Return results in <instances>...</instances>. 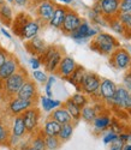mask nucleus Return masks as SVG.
<instances>
[{"mask_svg": "<svg viewBox=\"0 0 131 150\" xmlns=\"http://www.w3.org/2000/svg\"><path fill=\"white\" fill-rule=\"evenodd\" d=\"M118 19L122 22L124 28L131 31V13H118Z\"/></svg>", "mask_w": 131, "mask_h": 150, "instance_id": "nucleus-36", "label": "nucleus"}, {"mask_svg": "<svg viewBox=\"0 0 131 150\" xmlns=\"http://www.w3.org/2000/svg\"><path fill=\"white\" fill-rule=\"evenodd\" d=\"M14 10L12 7L7 4L4 3L0 5V22H1L6 27H11L12 22H14Z\"/></svg>", "mask_w": 131, "mask_h": 150, "instance_id": "nucleus-26", "label": "nucleus"}, {"mask_svg": "<svg viewBox=\"0 0 131 150\" xmlns=\"http://www.w3.org/2000/svg\"><path fill=\"white\" fill-rule=\"evenodd\" d=\"M21 62L18 60V58L15 55V54H10V57L7 58V60L4 62V64L1 65V67H0V85H1V83L7 79L10 76H12L15 72L18 71V69L21 67Z\"/></svg>", "mask_w": 131, "mask_h": 150, "instance_id": "nucleus-13", "label": "nucleus"}, {"mask_svg": "<svg viewBox=\"0 0 131 150\" xmlns=\"http://www.w3.org/2000/svg\"><path fill=\"white\" fill-rule=\"evenodd\" d=\"M102 18L115 17L119 13V0H102L100 3Z\"/></svg>", "mask_w": 131, "mask_h": 150, "instance_id": "nucleus-17", "label": "nucleus"}, {"mask_svg": "<svg viewBox=\"0 0 131 150\" xmlns=\"http://www.w3.org/2000/svg\"><path fill=\"white\" fill-rule=\"evenodd\" d=\"M129 94L130 93L124 88L123 85L117 86V90L113 95L112 105H111L110 109H124V105H125V101H126Z\"/></svg>", "mask_w": 131, "mask_h": 150, "instance_id": "nucleus-20", "label": "nucleus"}, {"mask_svg": "<svg viewBox=\"0 0 131 150\" xmlns=\"http://www.w3.org/2000/svg\"><path fill=\"white\" fill-rule=\"evenodd\" d=\"M0 47H1V46H0Z\"/></svg>", "mask_w": 131, "mask_h": 150, "instance_id": "nucleus-56", "label": "nucleus"}, {"mask_svg": "<svg viewBox=\"0 0 131 150\" xmlns=\"http://www.w3.org/2000/svg\"><path fill=\"white\" fill-rule=\"evenodd\" d=\"M10 126L6 122H3L0 125V145L1 146H9V139H10Z\"/></svg>", "mask_w": 131, "mask_h": 150, "instance_id": "nucleus-33", "label": "nucleus"}, {"mask_svg": "<svg viewBox=\"0 0 131 150\" xmlns=\"http://www.w3.org/2000/svg\"><path fill=\"white\" fill-rule=\"evenodd\" d=\"M22 150H34V149L30 148V146H27V148H24V149H22Z\"/></svg>", "mask_w": 131, "mask_h": 150, "instance_id": "nucleus-52", "label": "nucleus"}, {"mask_svg": "<svg viewBox=\"0 0 131 150\" xmlns=\"http://www.w3.org/2000/svg\"><path fill=\"white\" fill-rule=\"evenodd\" d=\"M89 29H90V24L87 22V21H82L81 23V25L78 27L72 34H70L69 36H71L72 39L76 41V42H84L85 40L89 39Z\"/></svg>", "mask_w": 131, "mask_h": 150, "instance_id": "nucleus-23", "label": "nucleus"}, {"mask_svg": "<svg viewBox=\"0 0 131 150\" xmlns=\"http://www.w3.org/2000/svg\"><path fill=\"white\" fill-rule=\"evenodd\" d=\"M117 90V84L108 79V78H101V84H100V88H99V94L101 96L102 102L107 106V108H111L112 105V98L113 95Z\"/></svg>", "mask_w": 131, "mask_h": 150, "instance_id": "nucleus-12", "label": "nucleus"}, {"mask_svg": "<svg viewBox=\"0 0 131 150\" xmlns=\"http://www.w3.org/2000/svg\"><path fill=\"white\" fill-rule=\"evenodd\" d=\"M65 55L64 49L57 45H48L45 52L38 57L41 61V65L45 67V72L48 73H56L63 57Z\"/></svg>", "mask_w": 131, "mask_h": 150, "instance_id": "nucleus-4", "label": "nucleus"}, {"mask_svg": "<svg viewBox=\"0 0 131 150\" xmlns=\"http://www.w3.org/2000/svg\"><path fill=\"white\" fill-rule=\"evenodd\" d=\"M96 34H98V30L90 27V29H89V34H88V35H89V39H90V37H94Z\"/></svg>", "mask_w": 131, "mask_h": 150, "instance_id": "nucleus-46", "label": "nucleus"}, {"mask_svg": "<svg viewBox=\"0 0 131 150\" xmlns=\"http://www.w3.org/2000/svg\"><path fill=\"white\" fill-rule=\"evenodd\" d=\"M98 112L96 109L94 108L93 105H87L85 107H83L81 109V119H83L85 122L88 124H91L94 121V119L98 117Z\"/></svg>", "mask_w": 131, "mask_h": 150, "instance_id": "nucleus-31", "label": "nucleus"}, {"mask_svg": "<svg viewBox=\"0 0 131 150\" xmlns=\"http://www.w3.org/2000/svg\"><path fill=\"white\" fill-rule=\"evenodd\" d=\"M3 122H5V121H4V118H3V114H1V113H0V125H1Z\"/></svg>", "mask_w": 131, "mask_h": 150, "instance_id": "nucleus-50", "label": "nucleus"}, {"mask_svg": "<svg viewBox=\"0 0 131 150\" xmlns=\"http://www.w3.org/2000/svg\"><path fill=\"white\" fill-rule=\"evenodd\" d=\"M60 126H61V125L58 124L57 121H54L53 119L47 118L46 121L43 122V125L41 126L40 131H41V133L43 136H54V137H58L59 131H60Z\"/></svg>", "mask_w": 131, "mask_h": 150, "instance_id": "nucleus-25", "label": "nucleus"}, {"mask_svg": "<svg viewBox=\"0 0 131 150\" xmlns=\"http://www.w3.org/2000/svg\"><path fill=\"white\" fill-rule=\"evenodd\" d=\"M29 62H30V66L33 67V70H40V67L42 66L40 59H38V57H31L30 60H29Z\"/></svg>", "mask_w": 131, "mask_h": 150, "instance_id": "nucleus-42", "label": "nucleus"}, {"mask_svg": "<svg viewBox=\"0 0 131 150\" xmlns=\"http://www.w3.org/2000/svg\"><path fill=\"white\" fill-rule=\"evenodd\" d=\"M95 1H96V3H101V1H102V0H95Z\"/></svg>", "mask_w": 131, "mask_h": 150, "instance_id": "nucleus-55", "label": "nucleus"}, {"mask_svg": "<svg viewBox=\"0 0 131 150\" xmlns=\"http://www.w3.org/2000/svg\"><path fill=\"white\" fill-rule=\"evenodd\" d=\"M100 84H101V77L99 74L95 72H91V71H87L85 76L82 81V84H81L80 93H83L90 97L91 95H94L99 90Z\"/></svg>", "mask_w": 131, "mask_h": 150, "instance_id": "nucleus-9", "label": "nucleus"}, {"mask_svg": "<svg viewBox=\"0 0 131 150\" xmlns=\"http://www.w3.org/2000/svg\"><path fill=\"white\" fill-rule=\"evenodd\" d=\"M49 119H53L54 121H57L58 124L60 125H64V124H69V122H73L70 114L68 113V110L65 109L63 106L56 108L54 110H52L49 115H48Z\"/></svg>", "mask_w": 131, "mask_h": 150, "instance_id": "nucleus-22", "label": "nucleus"}, {"mask_svg": "<svg viewBox=\"0 0 131 150\" xmlns=\"http://www.w3.org/2000/svg\"><path fill=\"white\" fill-rule=\"evenodd\" d=\"M77 65L78 64L75 61V59L72 57L64 55L61 61H60V64H59V66H58V69H57V71H56V74L59 78H61L64 81H68L69 77L72 74V72L75 71V69L77 67Z\"/></svg>", "mask_w": 131, "mask_h": 150, "instance_id": "nucleus-14", "label": "nucleus"}, {"mask_svg": "<svg viewBox=\"0 0 131 150\" xmlns=\"http://www.w3.org/2000/svg\"><path fill=\"white\" fill-rule=\"evenodd\" d=\"M37 106V102L35 101H29V100H23L19 97H12L11 100L6 102L5 106V113L14 118L17 115H22L27 109Z\"/></svg>", "mask_w": 131, "mask_h": 150, "instance_id": "nucleus-6", "label": "nucleus"}, {"mask_svg": "<svg viewBox=\"0 0 131 150\" xmlns=\"http://www.w3.org/2000/svg\"><path fill=\"white\" fill-rule=\"evenodd\" d=\"M120 13H131V0H119Z\"/></svg>", "mask_w": 131, "mask_h": 150, "instance_id": "nucleus-37", "label": "nucleus"}, {"mask_svg": "<svg viewBox=\"0 0 131 150\" xmlns=\"http://www.w3.org/2000/svg\"><path fill=\"white\" fill-rule=\"evenodd\" d=\"M30 3H31V0H15L14 5L16 7H25V8H28Z\"/></svg>", "mask_w": 131, "mask_h": 150, "instance_id": "nucleus-44", "label": "nucleus"}, {"mask_svg": "<svg viewBox=\"0 0 131 150\" xmlns=\"http://www.w3.org/2000/svg\"><path fill=\"white\" fill-rule=\"evenodd\" d=\"M60 1H63L64 4H66V0H60Z\"/></svg>", "mask_w": 131, "mask_h": 150, "instance_id": "nucleus-54", "label": "nucleus"}, {"mask_svg": "<svg viewBox=\"0 0 131 150\" xmlns=\"http://www.w3.org/2000/svg\"><path fill=\"white\" fill-rule=\"evenodd\" d=\"M22 119L24 121L25 129L28 134H34L40 131V120H41V110L37 106L27 109L22 114Z\"/></svg>", "mask_w": 131, "mask_h": 150, "instance_id": "nucleus-8", "label": "nucleus"}, {"mask_svg": "<svg viewBox=\"0 0 131 150\" xmlns=\"http://www.w3.org/2000/svg\"><path fill=\"white\" fill-rule=\"evenodd\" d=\"M123 150H131V143H125L123 146Z\"/></svg>", "mask_w": 131, "mask_h": 150, "instance_id": "nucleus-47", "label": "nucleus"}, {"mask_svg": "<svg viewBox=\"0 0 131 150\" xmlns=\"http://www.w3.org/2000/svg\"><path fill=\"white\" fill-rule=\"evenodd\" d=\"M75 130V122H69V124H64L60 126V131L58 134V138L61 143H66L71 139V137L73 134Z\"/></svg>", "mask_w": 131, "mask_h": 150, "instance_id": "nucleus-29", "label": "nucleus"}, {"mask_svg": "<svg viewBox=\"0 0 131 150\" xmlns=\"http://www.w3.org/2000/svg\"><path fill=\"white\" fill-rule=\"evenodd\" d=\"M68 10H69V6H64V5H58L57 4L56 10L53 12V16H52L48 25L51 28L60 30V28L63 25V22L65 19V16H66V13H68Z\"/></svg>", "mask_w": 131, "mask_h": 150, "instance_id": "nucleus-18", "label": "nucleus"}, {"mask_svg": "<svg viewBox=\"0 0 131 150\" xmlns=\"http://www.w3.org/2000/svg\"><path fill=\"white\" fill-rule=\"evenodd\" d=\"M47 72H45V71H41V70H34V72H33V78H34V81L35 82H37V83H40V84H46V82H47V79H48V76L46 74Z\"/></svg>", "mask_w": 131, "mask_h": 150, "instance_id": "nucleus-35", "label": "nucleus"}, {"mask_svg": "<svg viewBox=\"0 0 131 150\" xmlns=\"http://www.w3.org/2000/svg\"><path fill=\"white\" fill-rule=\"evenodd\" d=\"M123 86L129 91L131 93V66L126 70V73L124 74V78H123Z\"/></svg>", "mask_w": 131, "mask_h": 150, "instance_id": "nucleus-38", "label": "nucleus"}, {"mask_svg": "<svg viewBox=\"0 0 131 150\" xmlns=\"http://www.w3.org/2000/svg\"><path fill=\"white\" fill-rule=\"evenodd\" d=\"M10 132H11V136L17 137V138H21V139H23L28 134L22 115H17L12 118V126L10 127Z\"/></svg>", "mask_w": 131, "mask_h": 150, "instance_id": "nucleus-21", "label": "nucleus"}, {"mask_svg": "<svg viewBox=\"0 0 131 150\" xmlns=\"http://www.w3.org/2000/svg\"><path fill=\"white\" fill-rule=\"evenodd\" d=\"M47 43L45 42L43 39H41L40 36H36L34 39L29 40V41H25L24 47H25V51H27L29 54H31L33 57H40L45 49L47 48Z\"/></svg>", "mask_w": 131, "mask_h": 150, "instance_id": "nucleus-16", "label": "nucleus"}, {"mask_svg": "<svg viewBox=\"0 0 131 150\" xmlns=\"http://www.w3.org/2000/svg\"><path fill=\"white\" fill-rule=\"evenodd\" d=\"M12 33L23 41H29L36 37L41 30V24L35 18L30 16V13L25 11H21L14 17L11 27Z\"/></svg>", "mask_w": 131, "mask_h": 150, "instance_id": "nucleus-1", "label": "nucleus"}, {"mask_svg": "<svg viewBox=\"0 0 131 150\" xmlns=\"http://www.w3.org/2000/svg\"><path fill=\"white\" fill-rule=\"evenodd\" d=\"M45 144L47 150H58L61 146V142L58 137L54 136H45Z\"/></svg>", "mask_w": 131, "mask_h": 150, "instance_id": "nucleus-34", "label": "nucleus"}, {"mask_svg": "<svg viewBox=\"0 0 131 150\" xmlns=\"http://www.w3.org/2000/svg\"><path fill=\"white\" fill-rule=\"evenodd\" d=\"M38 101H40V103H41L42 110L46 112V113H51L52 110H54L56 108H58L63 105V102L59 101V100H54V98L47 97V96H40Z\"/></svg>", "mask_w": 131, "mask_h": 150, "instance_id": "nucleus-27", "label": "nucleus"}, {"mask_svg": "<svg viewBox=\"0 0 131 150\" xmlns=\"http://www.w3.org/2000/svg\"><path fill=\"white\" fill-rule=\"evenodd\" d=\"M28 78H29L28 71L23 66H21L17 72H15L12 76H10L7 79H5L1 83V85H0V98L4 102H7L12 97H16L21 86Z\"/></svg>", "mask_w": 131, "mask_h": 150, "instance_id": "nucleus-2", "label": "nucleus"}, {"mask_svg": "<svg viewBox=\"0 0 131 150\" xmlns=\"http://www.w3.org/2000/svg\"><path fill=\"white\" fill-rule=\"evenodd\" d=\"M110 65L119 71H126L131 66V54L127 49L123 47H118L110 54L108 58Z\"/></svg>", "mask_w": 131, "mask_h": 150, "instance_id": "nucleus-5", "label": "nucleus"}, {"mask_svg": "<svg viewBox=\"0 0 131 150\" xmlns=\"http://www.w3.org/2000/svg\"><path fill=\"white\" fill-rule=\"evenodd\" d=\"M85 72H87V70L82 65H77V67L75 69V71L72 72V74H71V76L69 77V79H68V82L76 88L77 93H80L81 84H82V81H83V78L85 76Z\"/></svg>", "mask_w": 131, "mask_h": 150, "instance_id": "nucleus-24", "label": "nucleus"}, {"mask_svg": "<svg viewBox=\"0 0 131 150\" xmlns=\"http://www.w3.org/2000/svg\"><path fill=\"white\" fill-rule=\"evenodd\" d=\"M118 138V134L111 130H108V132L103 136V143L105 144H111L113 141H115Z\"/></svg>", "mask_w": 131, "mask_h": 150, "instance_id": "nucleus-40", "label": "nucleus"}, {"mask_svg": "<svg viewBox=\"0 0 131 150\" xmlns=\"http://www.w3.org/2000/svg\"><path fill=\"white\" fill-rule=\"evenodd\" d=\"M112 113L110 109H106L101 112V113L98 114V117L94 119V121L91 122L93 124V129H94V133L96 136L101 134L103 131H107L110 129V125L112 122Z\"/></svg>", "mask_w": 131, "mask_h": 150, "instance_id": "nucleus-15", "label": "nucleus"}, {"mask_svg": "<svg viewBox=\"0 0 131 150\" xmlns=\"http://www.w3.org/2000/svg\"><path fill=\"white\" fill-rule=\"evenodd\" d=\"M70 100L71 101L78 107V108H83V107H85L87 105H89L90 103V97L89 96H87L85 94H83V93H76V94H73L71 97H70Z\"/></svg>", "mask_w": 131, "mask_h": 150, "instance_id": "nucleus-32", "label": "nucleus"}, {"mask_svg": "<svg viewBox=\"0 0 131 150\" xmlns=\"http://www.w3.org/2000/svg\"><path fill=\"white\" fill-rule=\"evenodd\" d=\"M1 33H3V34L6 36V37H7V39H11V35H10V34H9V33H7V31H6L4 28H1Z\"/></svg>", "mask_w": 131, "mask_h": 150, "instance_id": "nucleus-48", "label": "nucleus"}, {"mask_svg": "<svg viewBox=\"0 0 131 150\" xmlns=\"http://www.w3.org/2000/svg\"><path fill=\"white\" fill-rule=\"evenodd\" d=\"M57 4L53 0H41L40 3L36 5V7L34 8V13L36 16V21L41 24V27L47 25L49 23L52 16H53V12L56 10Z\"/></svg>", "mask_w": 131, "mask_h": 150, "instance_id": "nucleus-7", "label": "nucleus"}, {"mask_svg": "<svg viewBox=\"0 0 131 150\" xmlns=\"http://www.w3.org/2000/svg\"><path fill=\"white\" fill-rule=\"evenodd\" d=\"M16 97H19V98H23V100H29V101L38 102L40 94H38V88H37L36 82L29 77L27 81L24 82V84L21 86V89L18 90Z\"/></svg>", "mask_w": 131, "mask_h": 150, "instance_id": "nucleus-10", "label": "nucleus"}, {"mask_svg": "<svg viewBox=\"0 0 131 150\" xmlns=\"http://www.w3.org/2000/svg\"><path fill=\"white\" fill-rule=\"evenodd\" d=\"M127 134H129V143H131V129L127 131Z\"/></svg>", "mask_w": 131, "mask_h": 150, "instance_id": "nucleus-49", "label": "nucleus"}, {"mask_svg": "<svg viewBox=\"0 0 131 150\" xmlns=\"http://www.w3.org/2000/svg\"><path fill=\"white\" fill-rule=\"evenodd\" d=\"M82 21H83V18L80 15H78L75 10H72L71 7H69L68 13H66V16H65V19L63 22V25L60 28L61 33L65 34V35L72 34L78 27L81 25Z\"/></svg>", "mask_w": 131, "mask_h": 150, "instance_id": "nucleus-11", "label": "nucleus"}, {"mask_svg": "<svg viewBox=\"0 0 131 150\" xmlns=\"http://www.w3.org/2000/svg\"><path fill=\"white\" fill-rule=\"evenodd\" d=\"M124 110L126 112V113L131 117V93L129 94L126 101H125V105H124Z\"/></svg>", "mask_w": 131, "mask_h": 150, "instance_id": "nucleus-45", "label": "nucleus"}, {"mask_svg": "<svg viewBox=\"0 0 131 150\" xmlns=\"http://www.w3.org/2000/svg\"><path fill=\"white\" fill-rule=\"evenodd\" d=\"M61 106L68 110V113L70 114V117H71V119H72L73 122H77V121L81 120V108H78V107L71 101V100H70V97H69L65 102H63Z\"/></svg>", "mask_w": 131, "mask_h": 150, "instance_id": "nucleus-28", "label": "nucleus"}, {"mask_svg": "<svg viewBox=\"0 0 131 150\" xmlns=\"http://www.w3.org/2000/svg\"><path fill=\"white\" fill-rule=\"evenodd\" d=\"M54 82H56V78L53 77V76H49L48 77V79H47V82H46V84H45V91H46V95L45 96H47V97H52V85L54 84Z\"/></svg>", "mask_w": 131, "mask_h": 150, "instance_id": "nucleus-39", "label": "nucleus"}, {"mask_svg": "<svg viewBox=\"0 0 131 150\" xmlns=\"http://www.w3.org/2000/svg\"><path fill=\"white\" fill-rule=\"evenodd\" d=\"M29 146L33 148L34 150H47L45 144V136L41 133V131H37L36 133L31 134Z\"/></svg>", "mask_w": 131, "mask_h": 150, "instance_id": "nucleus-30", "label": "nucleus"}, {"mask_svg": "<svg viewBox=\"0 0 131 150\" xmlns=\"http://www.w3.org/2000/svg\"><path fill=\"white\" fill-rule=\"evenodd\" d=\"M10 54L11 53L7 51V49H5L4 47H0V67H1V65L7 60V58L10 57Z\"/></svg>", "mask_w": 131, "mask_h": 150, "instance_id": "nucleus-41", "label": "nucleus"}, {"mask_svg": "<svg viewBox=\"0 0 131 150\" xmlns=\"http://www.w3.org/2000/svg\"><path fill=\"white\" fill-rule=\"evenodd\" d=\"M73 1V0H66V4H71Z\"/></svg>", "mask_w": 131, "mask_h": 150, "instance_id": "nucleus-53", "label": "nucleus"}, {"mask_svg": "<svg viewBox=\"0 0 131 150\" xmlns=\"http://www.w3.org/2000/svg\"><path fill=\"white\" fill-rule=\"evenodd\" d=\"M120 47V43L118 41V39L111 34H107V33H98L93 40H91L90 45H89V48L91 51H94L99 54H102V55H108L114 51L115 48Z\"/></svg>", "mask_w": 131, "mask_h": 150, "instance_id": "nucleus-3", "label": "nucleus"}, {"mask_svg": "<svg viewBox=\"0 0 131 150\" xmlns=\"http://www.w3.org/2000/svg\"><path fill=\"white\" fill-rule=\"evenodd\" d=\"M125 143H123L119 138H117L115 141H113L110 145V150H123V146H124Z\"/></svg>", "mask_w": 131, "mask_h": 150, "instance_id": "nucleus-43", "label": "nucleus"}, {"mask_svg": "<svg viewBox=\"0 0 131 150\" xmlns=\"http://www.w3.org/2000/svg\"><path fill=\"white\" fill-rule=\"evenodd\" d=\"M103 19V18H102ZM105 23L107 24V25L111 28V30L118 35H122L124 36L125 39H131V31L130 30H126L124 28V25L122 24V22L118 19V16L115 17H111V18H105L103 19Z\"/></svg>", "mask_w": 131, "mask_h": 150, "instance_id": "nucleus-19", "label": "nucleus"}, {"mask_svg": "<svg viewBox=\"0 0 131 150\" xmlns=\"http://www.w3.org/2000/svg\"><path fill=\"white\" fill-rule=\"evenodd\" d=\"M5 1H6V3L9 4V5H11V4L14 5V1H15V0H5Z\"/></svg>", "mask_w": 131, "mask_h": 150, "instance_id": "nucleus-51", "label": "nucleus"}]
</instances>
